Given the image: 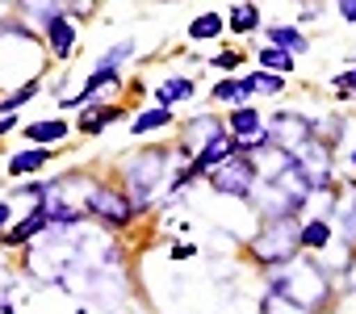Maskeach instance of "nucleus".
Listing matches in <instances>:
<instances>
[{
  "instance_id": "9d476101",
  "label": "nucleus",
  "mask_w": 356,
  "mask_h": 314,
  "mask_svg": "<svg viewBox=\"0 0 356 314\" xmlns=\"http://www.w3.org/2000/svg\"><path fill=\"white\" fill-rule=\"evenodd\" d=\"M67 134V122H34V126H26V142H59Z\"/></svg>"
},
{
  "instance_id": "9b49d317",
  "label": "nucleus",
  "mask_w": 356,
  "mask_h": 314,
  "mask_svg": "<svg viewBox=\"0 0 356 314\" xmlns=\"http://www.w3.org/2000/svg\"><path fill=\"white\" fill-rule=\"evenodd\" d=\"M227 26H231L235 34H252V30L260 26V9H256V5H235L231 17H227Z\"/></svg>"
},
{
  "instance_id": "423d86ee",
  "label": "nucleus",
  "mask_w": 356,
  "mask_h": 314,
  "mask_svg": "<svg viewBox=\"0 0 356 314\" xmlns=\"http://www.w3.org/2000/svg\"><path fill=\"white\" fill-rule=\"evenodd\" d=\"M231 134H235L239 142H248V138L264 134V126H260V113H256V109H248V105H239V109L231 113Z\"/></svg>"
},
{
  "instance_id": "20e7f679",
  "label": "nucleus",
  "mask_w": 356,
  "mask_h": 314,
  "mask_svg": "<svg viewBox=\"0 0 356 314\" xmlns=\"http://www.w3.org/2000/svg\"><path fill=\"white\" fill-rule=\"evenodd\" d=\"M47 38H51V51L59 55V59H67L72 51H76V38H72V22L59 13L55 22H47Z\"/></svg>"
},
{
  "instance_id": "7ed1b4c3",
  "label": "nucleus",
  "mask_w": 356,
  "mask_h": 314,
  "mask_svg": "<svg viewBox=\"0 0 356 314\" xmlns=\"http://www.w3.org/2000/svg\"><path fill=\"white\" fill-rule=\"evenodd\" d=\"M88 210L109 218V222H126L130 218V197L122 193H109V189H88Z\"/></svg>"
},
{
  "instance_id": "4468645a",
  "label": "nucleus",
  "mask_w": 356,
  "mask_h": 314,
  "mask_svg": "<svg viewBox=\"0 0 356 314\" xmlns=\"http://www.w3.org/2000/svg\"><path fill=\"white\" fill-rule=\"evenodd\" d=\"M298 239H302V247H310V251H323V247L331 243V226H327L323 218H318V222H306Z\"/></svg>"
},
{
  "instance_id": "f257e3e1",
  "label": "nucleus",
  "mask_w": 356,
  "mask_h": 314,
  "mask_svg": "<svg viewBox=\"0 0 356 314\" xmlns=\"http://www.w3.org/2000/svg\"><path fill=\"white\" fill-rule=\"evenodd\" d=\"M256 176H260V168L248 160V155H235V160H227L222 168L210 172L214 189H218V193H231V197H248L252 185H256Z\"/></svg>"
},
{
  "instance_id": "aec40b11",
  "label": "nucleus",
  "mask_w": 356,
  "mask_h": 314,
  "mask_svg": "<svg viewBox=\"0 0 356 314\" xmlns=\"http://www.w3.org/2000/svg\"><path fill=\"white\" fill-rule=\"evenodd\" d=\"M239 63V51H222V55H214V67H235Z\"/></svg>"
},
{
  "instance_id": "0eeeda50",
  "label": "nucleus",
  "mask_w": 356,
  "mask_h": 314,
  "mask_svg": "<svg viewBox=\"0 0 356 314\" xmlns=\"http://www.w3.org/2000/svg\"><path fill=\"white\" fill-rule=\"evenodd\" d=\"M197 92V84L189 80V76H172V80H163L159 88H155V97H159V109H168L172 101H181V97H193Z\"/></svg>"
},
{
  "instance_id": "412c9836",
  "label": "nucleus",
  "mask_w": 356,
  "mask_h": 314,
  "mask_svg": "<svg viewBox=\"0 0 356 314\" xmlns=\"http://www.w3.org/2000/svg\"><path fill=\"white\" fill-rule=\"evenodd\" d=\"M339 17H343V22H356V0H343V5H339Z\"/></svg>"
},
{
  "instance_id": "2eb2a0df",
  "label": "nucleus",
  "mask_w": 356,
  "mask_h": 314,
  "mask_svg": "<svg viewBox=\"0 0 356 314\" xmlns=\"http://www.w3.org/2000/svg\"><path fill=\"white\" fill-rule=\"evenodd\" d=\"M168 122H172V109H147V113H138V117L130 122V130H134V134H147V130L168 126Z\"/></svg>"
},
{
  "instance_id": "5701e85b",
  "label": "nucleus",
  "mask_w": 356,
  "mask_h": 314,
  "mask_svg": "<svg viewBox=\"0 0 356 314\" xmlns=\"http://www.w3.org/2000/svg\"><path fill=\"white\" fill-rule=\"evenodd\" d=\"M9 218H13V206H9V201H0V226H5Z\"/></svg>"
},
{
  "instance_id": "b1692460",
  "label": "nucleus",
  "mask_w": 356,
  "mask_h": 314,
  "mask_svg": "<svg viewBox=\"0 0 356 314\" xmlns=\"http://www.w3.org/2000/svg\"><path fill=\"white\" fill-rule=\"evenodd\" d=\"M5 130H13V113H9V117H0V134H5Z\"/></svg>"
},
{
  "instance_id": "1a4fd4ad",
  "label": "nucleus",
  "mask_w": 356,
  "mask_h": 314,
  "mask_svg": "<svg viewBox=\"0 0 356 314\" xmlns=\"http://www.w3.org/2000/svg\"><path fill=\"white\" fill-rule=\"evenodd\" d=\"M47 222H51V214H47V210H38V214H30L26 222H17V226H13V231L5 235V247H22V243H26L30 235H38V231L47 226Z\"/></svg>"
},
{
  "instance_id": "ddd939ff",
  "label": "nucleus",
  "mask_w": 356,
  "mask_h": 314,
  "mask_svg": "<svg viewBox=\"0 0 356 314\" xmlns=\"http://www.w3.org/2000/svg\"><path fill=\"white\" fill-rule=\"evenodd\" d=\"M252 92H256V88H252V76H248V80H218V84H214V97H218V101H235V105L248 101Z\"/></svg>"
},
{
  "instance_id": "f03ea898",
  "label": "nucleus",
  "mask_w": 356,
  "mask_h": 314,
  "mask_svg": "<svg viewBox=\"0 0 356 314\" xmlns=\"http://www.w3.org/2000/svg\"><path fill=\"white\" fill-rule=\"evenodd\" d=\"M298 235H302V231L293 226V218H273V222L264 226V235L256 239V256H260V260H285V256H293V247L302 243Z\"/></svg>"
},
{
  "instance_id": "a211bd4d",
  "label": "nucleus",
  "mask_w": 356,
  "mask_h": 314,
  "mask_svg": "<svg viewBox=\"0 0 356 314\" xmlns=\"http://www.w3.org/2000/svg\"><path fill=\"white\" fill-rule=\"evenodd\" d=\"M252 88H256V92H281L285 80H281V76H264V72H256V76H252Z\"/></svg>"
},
{
  "instance_id": "f8f14e48",
  "label": "nucleus",
  "mask_w": 356,
  "mask_h": 314,
  "mask_svg": "<svg viewBox=\"0 0 356 314\" xmlns=\"http://www.w3.org/2000/svg\"><path fill=\"white\" fill-rule=\"evenodd\" d=\"M268 38H273V47H277V51H293V55H302V51H306V38H302V30L273 26V30H268Z\"/></svg>"
},
{
  "instance_id": "f3484780",
  "label": "nucleus",
  "mask_w": 356,
  "mask_h": 314,
  "mask_svg": "<svg viewBox=\"0 0 356 314\" xmlns=\"http://www.w3.org/2000/svg\"><path fill=\"white\" fill-rule=\"evenodd\" d=\"M260 63H264V67H277V72H293V55H285V51H277V47H264V51H260Z\"/></svg>"
},
{
  "instance_id": "39448f33",
  "label": "nucleus",
  "mask_w": 356,
  "mask_h": 314,
  "mask_svg": "<svg viewBox=\"0 0 356 314\" xmlns=\"http://www.w3.org/2000/svg\"><path fill=\"white\" fill-rule=\"evenodd\" d=\"M42 164H51V151H47V147H34V151H17L13 160H9V176H30V172H38Z\"/></svg>"
},
{
  "instance_id": "393cba45",
  "label": "nucleus",
  "mask_w": 356,
  "mask_h": 314,
  "mask_svg": "<svg viewBox=\"0 0 356 314\" xmlns=\"http://www.w3.org/2000/svg\"><path fill=\"white\" fill-rule=\"evenodd\" d=\"M352 168H356V151H352Z\"/></svg>"
},
{
  "instance_id": "6e6552de",
  "label": "nucleus",
  "mask_w": 356,
  "mask_h": 314,
  "mask_svg": "<svg viewBox=\"0 0 356 314\" xmlns=\"http://www.w3.org/2000/svg\"><path fill=\"white\" fill-rule=\"evenodd\" d=\"M222 30H227V17L210 9V13L193 17V26H189V38H193V42H206V38H218Z\"/></svg>"
},
{
  "instance_id": "4be33fe9",
  "label": "nucleus",
  "mask_w": 356,
  "mask_h": 314,
  "mask_svg": "<svg viewBox=\"0 0 356 314\" xmlns=\"http://www.w3.org/2000/svg\"><path fill=\"white\" fill-rule=\"evenodd\" d=\"M172 256H176V260H185V256H193V247H189V243H176V247H172Z\"/></svg>"
},
{
  "instance_id": "dca6fc26",
  "label": "nucleus",
  "mask_w": 356,
  "mask_h": 314,
  "mask_svg": "<svg viewBox=\"0 0 356 314\" xmlns=\"http://www.w3.org/2000/svg\"><path fill=\"white\" fill-rule=\"evenodd\" d=\"M113 117H118L113 105H105V109H97V113L88 109V113H80V130H84V134H97V130H101L105 122H113Z\"/></svg>"
},
{
  "instance_id": "6ab92c4d",
  "label": "nucleus",
  "mask_w": 356,
  "mask_h": 314,
  "mask_svg": "<svg viewBox=\"0 0 356 314\" xmlns=\"http://www.w3.org/2000/svg\"><path fill=\"white\" fill-rule=\"evenodd\" d=\"M335 92H343V97L356 92V67H348L343 76H335Z\"/></svg>"
}]
</instances>
